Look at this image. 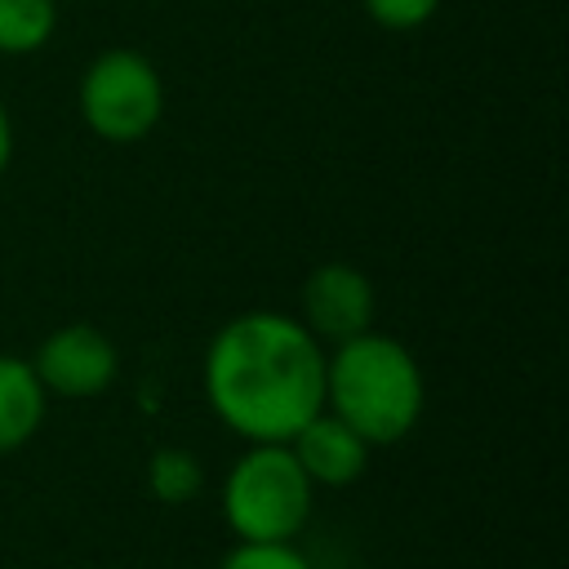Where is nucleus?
Segmentation results:
<instances>
[{"instance_id":"f257e3e1","label":"nucleus","mask_w":569,"mask_h":569,"mask_svg":"<svg viewBox=\"0 0 569 569\" xmlns=\"http://www.w3.org/2000/svg\"><path fill=\"white\" fill-rule=\"evenodd\" d=\"M200 387L244 445H284L325 409V342L284 311H240L204 347Z\"/></svg>"},{"instance_id":"f03ea898","label":"nucleus","mask_w":569,"mask_h":569,"mask_svg":"<svg viewBox=\"0 0 569 569\" xmlns=\"http://www.w3.org/2000/svg\"><path fill=\"white\" fill-rule=\"evenodd\" d=\"M325 409L342 418L369 449L400 445L427 409L418 356L378 329L333 342V351H325Z\"/></svg>"},{"instance_id":"7ed1b4c3","label":"nucleus","mask_w":569,"mask_h":569,"mask_svg":"<svg viewBox=\"0 0 569 569\" xmlns=\"http://www.w3.org/2000/svg\"><path fill=\"white\" fill-rule=\"evenodd\" d=\"M316 485L289 445H249L222 476V516L236 542H293L307 529Z\"/></svg>"},{"instance_id":"20e7f679","label":"nucleus","mask_w":569,"mask_h":569,"mask_svg":"<svg viewBox=\"0 0 569 569\" xmlns=\"http://www.w3.org/2000/svg\"><path fill=\"white\" fill-rule=\"evenodd\" d=\"M80 120L93 138L129 147L142 142L164 111V84L147 53L138 49H102L84 71L76 89Z\"/></svg>"},{"instance_id":"39448f33","label":"nucleus","mask_w":569,"mask_h":569,"mask_svg":"<svg viewBox=\"0 0 569 569\" xmlns=\"http://www.w3.org/2000/svg\"><path fill=\"white\" fill-rule=\"evenodd\" d=\"M31 369L44 387V396L62 400H93L102 396L116 373H120V351L116 342L89 325V320H67L44 333V342L31 356Z\"/></svg>"},{"instance_id":"423d86ee","label":"nucleus","mask_w":569,"mask_h":569,"mask_svg":"<svg viewBox=\"0 0 569 569\" xmlns=\"http://www.w3.org/2000/svg\"><path fill=\"white\" fill-rule=\"evenodd\" d=\"M373 284L360 267L351 262H320L307 280H302V325L320 338V342H347L365 329H373Z\"/></svg>"},{"instance_id":"0eeeda50","label":"nucleus","mask_w":569,"mask_h":569,"mask_svg":"<svg viewBox=\"0 0 569 569\" xmlns=\"http://www.w3.org/2000/svg\"><path fill=\"white\" fill-rule=\"evenodd\" d=\"M289 453L298 458V467H302V476L316 485V489H347V485H356L360 476H365V467H369V445L342 422V418H333L329 409H320L316 418H307L289 440Z\"/></svg>"},{"instance_id":"6e6552de","label":"nucleus","mask_w":569,"mask_h":569,"mask_svg":"<svg viewBox=\"0 0 569 569\" xmlns=\"http://www.w3.org/2000/svg\"><path fill=\"white\" fill-rule=\"evenodd\" d=\"M49 396L27 356H0V458L18 453L44 422Z\"/></svg>"},{"instance_id":"1a4fd4ad","label":"nucleus","mask_w":569,"mask_h":569,"mask_svg":"<svg viewBox=\"0 0 569 569\" xmlns=\"http://www.w3.org/2000/svg\"><path fill=\"white\" fill-rule=\"evenodd\" d=\"M58 31V0H0V53L27 58Z\"/></svg>"},{"instance_id":"9d476101","label":"nucleus","mask_w":569,"mask_h":569,"mask_svg":"<svg viewBox=\"0 0 569 569\" xmlns=\"http://www.w3.org/2000/svg\"><path fill=\"white\" fill-rule=\"evenodd\" d=\"M147 489L169 502V507H182L191 502L200 489H204V467L191 449L182 445H160L151 458H147Z\"/></svg>"},{"instance_id":"9b49d317","label":"nucleus","mask_w":569,"mask_h":569,"mask_svg":"<svg viewBox=\"0 0 569 569\" xmlns=\"http://www.w3.org/2000/svg\"><path fill=\"white\" fill-rule=\"evenodd\" d=\"M218 569H316L293 542H236Z\"/></svg>"},{"instance_id":"f8f14e48","label":"nucleus","mask_w":569,"mask_h":569,"mask_svg":"<svg viewBox=\"0 0 569 569\" xmlns=\"http://www.w3.org/2000/svg\"><path fill=\"white\" fill-rule=\"evenodd\" d=\"M369 22L382 31H418L436 18L440 0H360Z\"/></svg>"},{"instance_id":"ddd939ff","label":"nucleus","mask_w":569,"mask_h":569,"mask_svg":"<svg viewBox=\"0 0 569 569\" xmlns=\"http://www.w3.org/2000/svg\"><path fill=\"white\" fill-rule=\"evenodd\" d=\"M9 160H13V120H9V111H4V102H0V178H4Z\"/></svg>"}]
</instances>
